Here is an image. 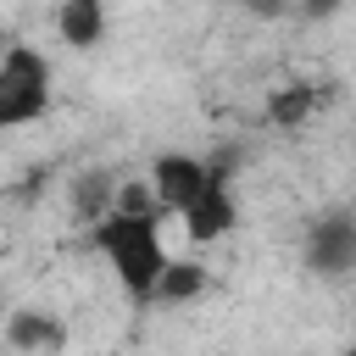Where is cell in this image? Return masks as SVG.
Segmentation results:
<instances>
[{"label": "cell", "mask_w": 356, "mask_h": 356, "mask_svg": "<svg viewBox=\"0 0 356 356\" xmlns=\"http://www.w3.org/2000/svg\"><path fill=\"white\" fill-rule=\"evenodd\" d=\"M117 178L122 172H111V167H78L72 178H67V217L72 222H83V228H95L100 217H111V195H117Z\"/></svg>", "instance_id": "ba28073f"}, {"label": "cell", "mask_w": 356, "mask_h": 356, "mask_svg": "<svg viewBox=\"0 0 356 356\" xmlns=\"http://www.w3.org/2000/svg\"><path fill=\"white\" fill-rule=\"evenodd\" d=\"M334 356H356V350H350V345H345V350H334Z\"/></svg>", "instance_id": "7c38bea8"}, {"label": "cell", "mask_w": 356, "mask_h": 356, "mask_svg": "<svg viewBox=\"0 0 356 356\" xmlns=\"http://www.w3.org/2000/svg\"><path fill=\"white\" fill-rule=\"evenodd\" d=\"M0 345L11 356H61L72 345V328L50 306H11L6 323H0Z\"/></svg>", "instance_id": "5b68a950"}, {"label": "cell", "mask_w": 356, "mask_h": 356, "mask_svg": "<svg viewBox=\"0 0 356 356\" xmlns=\"http://www.w3.org/2000/svg\"><path fill=\"white\" fill-rule=\"evenodd\" d=\"M234 184L239 178V150H211V156H195V150H156L150 167H145V184L156 195V211L161 217H184L211 184Z\"/></svg>", "instance_id": "7a4b0ae2"}, {"label": "cell", "mask_w": 356, "mask_h": 356, "mask_svg": "<svg viewBox=\"0 0 356 356\" xmlns=\"http://www.w3.org/2000/svg\"><path fill=\"white\" fill-rule=\"evenodd\" d=\"M300 267L323 284H345L356 273V211L345 200L312 211V222L300 234Z\"/></svg>", "instance_id": "277c9868"}, {"label": "cell", "mask_w": 356, "mask_h": 356, "mask_svg": "<svg viewBox=\"0 0 356 356\" xmlns=\"http://www.w3.org/2000/svg\"><path fill=\"white\" fill-rule=\"evenodd\" d=\"M206 295H211V267L200 256H172L161 267V278H156V289H150L145 306L150 312H184V306H195Z\"/></svg>", "instance_id": "52a82bcc"}, {"label": "cell", "mask_w": 356, "mask_h": 356, "mask_svg": "<svg viewBox=\"0 0 356 356\" xmlns=\"http://www.w3.org/2000/svg\"><path fill=\"white\" fill-rule=\"evenodd\" d=\"M111 211H117V217H161V211H156V195H150V184H145V172H139V178H117Z\"/></svg>", "instance_id": "8fae6325"}, {"label": "cell", "mask_w": 356, "mask_h": 356, "mask_svg": "<svg viewBox=\"0 0 356 356\" xmlns=\"http://www.w3.org/2000/svg\"><path fill=\"white\" fill-rule=\"evenodd\" d=\"M323 100H328V89H323V83L295 78V83H284V89H273V95H267L261 122H267V128H278V134H295V128H306V122L323 111Z\"/></svg>", "instance_id": "30bf717a"}, {"label": "cell", "mask_w": 356, "mask_h": 356, "mask_svg": "<svg viewBox=\"0 0 356 356\" xmlns=\"http://www.w3.org/2000/svg\"><path fill=\"white\" fill-rule=\"evenodd\" d=\"M50 28L67 50H95L111 28V11H106V0H61V6H50Z\"/></svg>", "instance_id": "9c48e42d"}, {"label": "cell", "mask_w": 356, "mask_h": 356, "mask_svg": "<svg viewBox=\"0 0 356 356\" xmlns=\"http://www.w3.org/2000/svg\"><path fill=\"white\" fill-rule=\"evenodd\" d=\"M178 222H184V239H189L195 250H206V245L228 239V234H234V222H239V195H234V184H222V178H217V184H211V189H206V195H200Z\"/></svg>", "instance_id": "8992f818"}, {"label": "cell", "mask_w": 356, "mask_h": 356, "mask_svg": "<svg viewBox=\"0 0 356 356\" xmlns=\"http://www.w3.org/2000/svg\"><path fill=\"white\" fill-rule=\"evenodd\" d=\"M161 222H167V217H117V211H111V217H100L95 228H83V234H89V250L106 261L111 284H117L134 306L150 300L161 267L172 261Z\"/></svg>", "instance_id": "6da1fadb"}, {"label": "cell", "mask_w": 356, "mask_h": 356, "mask_svg": "<svg viewBox=\"0 0 356 356\" xmlns=\"http://www.w3.org/2000/svg\"><path fill=\"white\" fill-rule=\"evenodd\" d=\"M50 100H56L50 56L28 39H6V50H0V134L39 122L50 111Z\"/></svg>", "instance_id": "3957f363"}]
</instances>
